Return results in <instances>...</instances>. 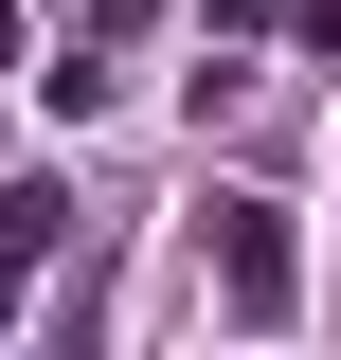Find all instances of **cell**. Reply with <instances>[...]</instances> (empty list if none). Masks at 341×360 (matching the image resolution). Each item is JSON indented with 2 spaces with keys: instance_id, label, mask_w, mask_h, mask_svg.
<instances>
[{
  "instance_id": "cell-1",
  "label": "cell",
  "mask_w": 341,
  "mask_h": 360,
  "mask_svg": "<svg viewBox=\"0 0 341 360\" xmlns=\"http://www.w3.org/2000/svg\"><path fill=\"white\" fill-rule=\"evenodd\" d=\"M198 252H215V307L252 324V342L305 307V252H288V217H269V198H215V217H198Z\"/></svg>"
},
{
  "instance_id": "cell-2",
  "label": "cell",
  "mask_w": 341,
  "mask_h": 360,
  "mask_svg": "<svg viewBox=\"0 0 341 360\" xmlns=\"http://www.w3.org/2000/svg\"><path fill=\"white\" fill-rule=\"evenodd\" d=\"M72 252V180H0V324H18V288Z\"/></svg>"
},
{
  "instance_id": "cell-3",
  "label": "cell",
  "mask_w": 341,
  "mask_h": 360,
  "mask_svg": "<svg viewBox=\"0 0 341 360\" xmlns=\"http://www.w3.org/2000/svg\"><path fill=\"white\" fill-rule=\"evenodd\" d=\"M215 18H234V37H305V0H215Z\"/></svg>"
},
{
  "instance_id": "cell-4",
  "label": "cell",
  "mask_w": 341,
  "mask_h": 360,
  "mask_svg": "<svg viewBox=\"0 0 341 360\" xmlns=\"http://www.w3.org/2000/svg\"><path fill=\"white\" fill-rule=\"evenodd\" d=\"M144 18H162V0H108V18H90V37H108V54H126V37H144Z\"/></svg>"
},
{
  "instance_id": "cell-5",
  "label": "cell",
  "mask_w": 341,
  "mask_h": 360,
  "mask_svg": "<svg viewBox=\"0 0 341 360\" xmlns=\"http://www.w3.org/2000/svg\"><path fill=\"white\" fill-rule=\"evenodd\" d=\"M0 90H18V0H0Z\"/></svg>"
}]
</instances>
